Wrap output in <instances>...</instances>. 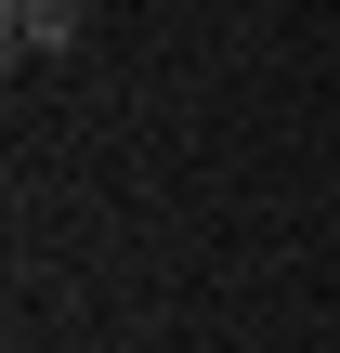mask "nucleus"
Masks as SVG:
<instances>
[{
    "mask_svg": "<svg viewBox=\"0 0 340 353\" xmlns=\"http://www.w3.org/2000/svg\"><path fill=\"white\" fill-rule=\"evenodd\" d=\"M79 39H92L79 0H0V52H13V65H26V52L52 65V52H79Z\"/></svg>",
    "mask_w": 340,
    "mask_h": 353,
    "instance_id": "obj_1",
    "label": "nucleus"
}]
</instances>
